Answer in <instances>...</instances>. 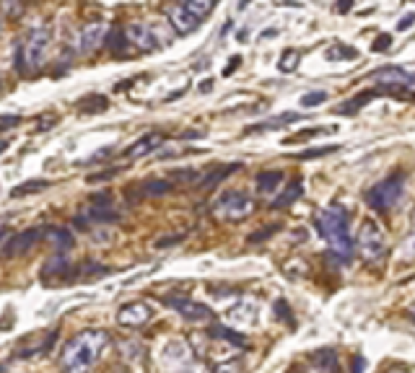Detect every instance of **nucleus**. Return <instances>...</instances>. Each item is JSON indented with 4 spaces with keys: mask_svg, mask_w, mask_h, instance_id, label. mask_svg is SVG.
Wrapping results in <instances>:
<instances>
[{
    "mask_svg": "<svg viewBox=\"0 0 415 373\" xmlns=\"http://www.w3.org/2000/svg\"><path fill=\"white\" fill-rule=\"evenodd\" d=\"M392 47V34H379L374 42H371V52H387Z\"/></svg>",
    "mask_w": 415,
    "mask_h": 373,
    "instance_id": "58836bf2",
    "label": "nucleus"
},
{
    "mask_svg": "<svg viewBox=\"0 0 415 373\" xmlns=\"http://www.w3.org/2000/svg\"><path fill=\"white\" fill-rule=\"evenodd\" d=\"M174 189V182L171 179H149L146 184L140 186V192L146 197H161V195H169Z\"/></svg>",
    "mask_w": 415,
    "mask_h": 373,
    "instance_id": "393cba45",
    "label": "nucleus"
},
{
    "mask_svg": "<svg viewBox=\"0 0 415 373\" xmlns=\"http://www.w3.org/2000/svg\"><path fill=\"white\" fill-rule=\"evenodd\" d=\"M44 236V228H26V231H19V234H13L6 238V244L0 246L3 252L0 257L3 259H13V257H24L29 249L40 244V238Z\"/></svg>",
    "mask_w": 415,
    "mask_h": 373,
    "instance_id": "1a4fd4ad",
    "label": "nucleus"
},
{
    "mask_svg": "<svg viewBox=\"0 0 415 373\" xmlns=\"http://www.w3.org/2000/svg\"><path fill=\"white\" fill-rule=\"evenodd\" d=\"M325 101H327V91H309V94L301 96V107L314 109V107H319V104H325Z\"/></svg>",
    "mask_w": 415,
    "mask_h": 373,
    "instance_id": "2f4dec72",
    "label": "nucleus"
},
{
    "mask_svg": "<svg viewBox=\"0 0 415 373\" xmlns=\"http://www.w3.org/2000/svg\"><path fill=\"white\" fill-rule=\"evenodd\" d=\"M314 365H322V368H332L335 365V350H319L314 355Z\"/></svg>",
    "mask_w": 415,
    "mask_h": 373,
    "instance_id": "c9c22d12",
    "label": "nucleus"
},
{
    "mask_svg": "<svg viewBox=\"0 0 415 373\" xmlns=\"http://www.w3.org/2000/svg\"><path fill=\"white\" fill-rule=\"evenodd\" d=\"M382 94L379 89H366L361 91V94H356L353 98H348V101H343V107H337V114H356V112H361V109L371 101V98H376Z\"/></svg>",
    "mask_w": 415,
    "mask_h": 373,
    "instance_id": "dca6fc26",
    "label": "nucleus"
},
{
    "mask_svg": "<svg viewBox=\"0 0 415 373\" xmlns=\"http://www.w3.org/2000/svg\"><path fill=\"white\" fill-rule=\"evenodd\" d=\"M410 316H413V322H415V304L410 306Z\"/></svg>",
    "mask_w": 415,
    "mask_h": 373,
    "instance_id": "69168bd1",
    "label": "nucleus"
},
{
    "mask_svg": "<svg viewBox=\"0 0 415 373\" xmlns=\"http://www.w3.org/2000/svg\"><path fill=\"white\" fill-rule=\"evenodd\" d=\"M109 275V267L96 265V262H83L81 267H76V280H89V277H104Z\"/></svg>",
    "mask_w": 415,
    "mask_h": 373,
    "instance_id": "cd10ccee",
    "label": "nucleus"
},
{
    "mask_svg": "<svg viewBox=\"0 0 415 373\" xmlns=\"http://www.w3.org/2000/svg\"><path fill=\"white\" fill-rule=\"evenodd\" d=\"M107 345H109V332H104V329H83L73 340H68V345L62 347L60 371L89 373L101 358V353L107 350Z\"/></svg>",
    "mask_w": 415,
    "mask_h": 373,
    "instance_id": "f257e3e1",
    "label": "nucleus"
},
{
    "mask_svg": "<svg viewBox=\"0 0 415 373\" xmlns=\"http://www.w3.org/2000/svg\"><path fill=\"white\" fill-rule=\"evenodd\" d=\"M350 6H353V0H340V3H337V13H348Z\"/></svg>",
    "mask_w": 415,
    "mask_h": 373,
    "instance_id": "6e6d98bb",
    "label": "nucleus"
},
{
    "mask_svg": "<svg viewBox=\"0 0 415 373\" xmlns=\"http://www.w3.org/2000/svg\"><path fill=\"white\" fill-rule=\"evenodd\" d=\"M304 270H307V265H304V262H298V259L294 262V265H291V262L286 265V272H288V275H294V277H304V275H307Z\"/></svg>",
    "mask_w": 415,
    "mask_h": 373,
    "instance_id": "37998d69",
    "label": "nucleus"
},
{
    "mask_svg": "<svg viewBox=\"0 0 415 373\" xmlns=\"http://www.w3.org/2000/svg\"><path fill=\"white\" fill-rule=\"evenodd\" d=\"M179 3H182L192 16H198L200 21L208 19V16L213 13V8H216V0H179Z\"/></svg>",
    "mask_w": 415,
    "mask_h": 373,
    "instance_id": "a878e982",
    "label": "nucleus"
},
{
    "mask_svg": "<svg viewBox=\"0 0 415 373\" xmlns=\"http://www.w3.org/2000/svg\"><path fill=\"white\" fill-rule=\"evenodd\" d=\"M112 153H115V148H101L99 153H94V156H91V161H104V158H109Z\"/></svg>",
    "mask_w": 415,
    "mask_h": 373,
    "instance_id": "864d4df0",
    "label": "nucleus"
},
{
    "mask_svg": "<svg viewBox=\"0 0 415 373\" xmlns=\"http://www.w3.org/2000/svg\"><path fill=\"white\" fill-rule=\"evenodd\" d=\"M301 192H304L301 179H294V184L286 186V189H283V195H278L276 200H273V210H283V207L294 205L298 197H301Z\"/></svg>",
    "mask_w": 415,
    "mask_h": 373,
    "instance_id": "5701e85b",
    "label": "nucleus"
},
{
    "mask_svg": "<svg viewBox=\"0 0 415 373\" xmlns=\"http://www.w3.org/2000/svg\"><path fill=\"white\" fill-rule=\"evenodd\" d=\"M171 182H179V184H189V182H198L200 174L195 168H182V171H171Z\"/></svg>",
    "mask_w": 415,
    "mask_h": 373,
    "instance_id": "72a5a7b5",
    "label": "nucleus"
},
{
    "mask_svg": "<svg viewBox=\"0 0 415 373\" xmlns=\"http://www.w3.org/2000/svg\"><path fill=\"white\" fill-rule=\"evenodd\" d=\"M387 373H407V371H403V368H392V371H387Z\"/></svg>",
    "mask_w": 415,
    "mask_h": 373,
    "instance_id": "0e129e2a",
    "label": "nucleus"
},
{
    "mask_svg": "<svg viewBox=\"0 0 415 373\" xmlns=\"http://www.w3.org/2000/svg\"><path fill=\"white\" fill-rule=\"evenodd\" d=\"M208 337L223 340V342H231V345H237V347H244V345H247L244 334H237L234 329H228V327H210V329H208Z\"/></svg>",
    "mask_w": 415,
    "mask_h": 373,
    "instance_id": "b1692460",
    "label": "nucleus"
},
{
    "mask_svg": "<svg viewBox=\"0 0 415 373\" xmlns=\"http://www.w3.org/2000/svg\"><path fill=\"white\" fill-rule=\"evenodd\" d=\"M167 19H169V26L177 31V34H182V37H187V34H192V31L198 29L203 21L198 19V16H192L182 3H171L167 8Z\"/></svg>",
    "mask_w": 415,
    "mask_h": 373,
    "instance_id": "f8f14e48",
    "label": "nucleus"
},
{
    "mask_svg": "<svg viewBox=\"0 0 415 373\" xmlns=\"http://www.w3.org/2000/svg\"><path fill=\"white\" fill-rule=\"evenodd\" d=\"M403 257H405V259H415V234L403 244Z\"/></svg>",
    "mask_w": 415,
    "mask_h": 373,
    "instance_id": "a18cd8bd",
    "label": "nucleus"
},
{
    "mask_svg": "<svg viewBox=\"0 0 415 373\" xmlns=\"http://www.w3.org/2000/svg\"><path fill=\"white\" fill-rule=\"evenodd\" d=\"M314 226L319 231V236L327 241L330 252L340 259V262H350L353 259V238L348 231V213L340 205H330L325 210H316L314 213Z\"/></svg>",
    "mask_w": 415,
    "mask_h": 373,
    "instance_id": "f03ea898",
    "label": "nucleus"
},
{
    "mask_svg": "<svg viewBox=\"0 0 415 373\" xmlns=\"http://www.w3.org/2000/svg\"><path fill=\"white\" fill-rule=\"evenodd\" d=\"M164 304L177 309L187 322H208V319L213 316V311H210L208 306L198 304V301H189V298H164Z\"/></svg>",
    "mask_w": 415,
    "mask_h": 373,
    "instance_id": "ddd939ff",
    "label": "nucleus"
},
{
    "mask_svg": "<svg viewBox=\"0 0 415 373\" xmlns=\"http://www.w3.org/2000/svg\"><path fill=\"white\" fill-rule=\"evenodd\" d=\"M6 236H8V231H6V228H0V241H3Z\"/></svg>",
    "mask_w": 415,
    "mask_h": 373,
    "instance_id": "e2e57ef3",
    "label": "nucleus"
},
{
    "mask_svg": "<svg viewBox=\"0 0 415 373\" xmlns=\"http://www.w3.org/2000/svg\"><path fill=\"white\" fill-rule=\"evenodd\" d=\"M91 205L94 207H112V195H109V192H96V195H91Z\"/></svg>",
    "mask_w": 415,
    "mask_h": 373,
    "instance_id": "79ce46f5",
    "label": "nucleus"
},
{
    "mask_svg": "<svg viewBox=\"0 0 415 373\" xmlns=\"http://www.w3.org/2000/svg\"><path fill=\"white\" fill-rule=\"evenodd\" d=\"M52 44V29L50 26H40L26 34V40L16 47V70L21 76H37L44 62H47V52Z\"/></svg>",
    "mask_w": 415,
    "mask_h": 373,
    "instance_id": "7ed1b4c3",
    "label": "nucleus"
},
{
    "mask_svg": "<svg viewBox=\"0 0 415 373\" xmlns=\"http://www.w3.org/2000/svg\"><path fill=\"white\" fill-rule=\"evenodd\" d=\"M276 311H278V316H280V319H286V316H288V304H286V301H278Z\"/></svg>",
    "mask_w": 415,
    "mask_h": 373,
    "instance_id": "5fc2aeb1",
    "label": "nucleus"
},
{
    "mask_svg": "<svg viewBox=\"0 0 415 373\" xmlns=\"http://www.w3.org/2000/svg\"><path fill=\"white\" fill-rule=\"evenodd\" d=\"M50 186V182L47 179H31V182H24V184H19L13 192H10V197H24V195H37V192H44Z\"/></svg>",
    "mask_w": 415,
    "mask_h": 373,
    "instance_id": "bb28decb",
    "label": "nucleus"
},
{
    "mask_svg": "<svg viewBox=\"0 0 415 373\" xmlns=\"http://www.w3.org/2000/svg\"><path fill=\"white\" fill-rule=\"evenodd\" d=\"M44 270H47V272H52V275H65V277H68V272H65V270H73V265L68 262V257H65V254H55V259H50Z\"/></svg>",
    "mask_w": 415,
    "mask_h": 373,
    "instance_id": "7c9ffc66",
    "label": "nucleus"
},
{
    "mask_svg": "<svg viewBox=\"0 0 415 373\" xmlns=\"http://www.w3.org/2000/svg\"><path fill=\"white\" fill-rule=\"evenodd\" d=\"M185 373H213V371H210L205 363H192L185 368Z\"/></svg>",
    "mask_w": 415,
    "mask_h": 373,
    "instance_id": "8fccbe9b",
    "label": "nucleus"
},
{
    "mask_svg": "<svg viewBox=\"0 0 415 373\" xmlns=\"http://www.w3.org/2000/svg\"><path fill=\"white\" fill-rule=\"evenodd\" d=\"M298 60H301V52L298 49H286L280 55V62H278V70L280 73H294L298 68Z\"/></svg>",
    "mask_w": 415,
    "mask_h": 373,
    "instance_id": "c85d7f7f",
    "label": "nucleus"
},
{
    "mask_svg": "<svg viewBox=\"0 0 415 373\" xmlns=\"http://www.w3.org/2000/svg\"><path fill=\"white\" fill-rule=\"evenodd\" d=\"M8 146H10L8 140H0V153H3V150H6V148H8Z\"/></svg>",
    "mask_w": 415,
    "mask_h": 373,
    "instance_id": "680f3d73",
    "label": "nucleus"
},
{
    "mask_svg": "<svg viewBox=\"0 0 415 373\" xmlns=\"http://www.w3.org/2000/svg\"><path fill=\"white\" fill-rule=\"evenodd\" d=\"M403 192H405V171H392L389 177L376 182L364 195V200L376 213H389L403 200Z\"/></svg>",
    "mask_w": 415,
    "mask_h": 373,
    "instance_id": "20e7f679",
    "label": "nucleus"
},
{
    "mask_svg": "<svg viewBox=\"0 0 415 373\" xmlns=\"http://www.w3.org/2000/svg\"><path fill=\"white\" fill-rule=\"evenodd\" d=\"M231 29H234V21H228V24H223V29H221V34H228Z\"/></svg>",
    "mask_w": 415,
    "mask_h": 373,
    "instance_id": "bf43d9fd",
    "label": "nucleus"
},
{
    "mask_svg": "<svg viewBox=\"0 0 415 373\" xmlns=\"http://www.w3.org/2000/svg\"><path fill=\"white\" fill-rule=\"evenodd\" d=\"M109 34V26L104 21H89V24H83V29L78 34V47L83 55H91V52H96V49L104 44Z\"/></svg>",
    "mask_w": 415,
    "mask_h": 373,
    "instance_id": "9b49d317",
    "label": "nucleus"
},
{
    "mask_svg": "<svg viewBox=\"0 0 415 373\" xmlns=\"http://www.w3.org/2000/svg\"><path fill=\"white\" fill-rule=\"evenodd\" d=\"M327 58L330 60H343V58H358V52L353 47H346V44H340L337 42L335 47L327 49Z\"/></svg>",
    "mask_w": 415,
    "mask_h": 373,
    "instance_id": "473e14b6",
    "label": "nucleus"
},
{
    "mask_svg": "<svg viewBox=\"0 0 415 373\" xmlns=\"http://www.w3.org/2000/svg\"><path fill=\"white\" fill-rule=\"evenodd\" d=\"M115 174H117V168H109V171H101V174H91L89 182L91 184H94V182H104V179L115 177Z\"/></svg>",
    "mask_w": 415,
    "mask_h": 373,
    "instance_id": "09e8293b",
    "label": "nucleus"
},
{
    "mask_svg": "<svg viewBox=\"0 0 415 373\" xmlns=\"http://www.w3.org/2000/svg\"><path fill=\"white\" fill-rule=\"evenodd\" d=\"M242 168V164H226V166H218L213 168L210 174H205V177L200 179V189H213V186H218L221 182L226 177H231L234 171H239Z\"/></svg>",
    "mask_w": 415,
    "mask_h": 373,
    "instance_id": "412c9836",
    "label": "nucleus"
},
{
    "mask_svg": "<svg viewBox=\"0 0 415 373\" xmlns=\"http://www.w3.org/2000/svg\"><path fill=\"white\" fill-rule=\"evenodd\" d=\"M213 213L226 223H242L255 213V200L247 192L239 189H228L213 202Z\"/></svg>",
    "mask_w": 415,
    "mask_h": 373,
    "instance_id": "39448f33",
    "label": "nucleus"
},
{
    "mask_svg": "<svg viewBox=\"0 0 415 373\" xmlns=\"http://www.w3.org/2000/svg\"><path fill=\"white\" fill-rule=\"evenodd\" d=\"M356 252L364 262H382L387 254L384 231L374 220H364L356 236Z\"/></svg>",
    "mask_w": 415,
    "mask_h": 373,
    "instance_id": "0eeeda50",
    "label": "nucleus"
},
{
    "mask_svg": "<svg viewBox=\"0 0 415 373\" xmlns=\"http://www.w3.org/2000/svg\"><path fill=\"white\" fill-rule=\"evenodd\" d=\"M109 109V101L104 96H86L83 101H81V112H86V114H91V112H107Z\"/></svg>",
    "mask_w": 415,
    "mask_h": 373,
    "instance_id": "c756f323",
    "label": "nucleus"
},
{
    "mask_svg": "<svg viewBox=\"0 0 415 373\" xmlns=\"http://www.w3.org/2000/svg\"><path fill=\"white\" fill-rule=\"evenodd\" d=\"M55 122H58V117H55V114H44V117L40 119V130H50Z\"/></svg>",
    "mask_w": 415,
    "mask_h": 373,
    "instance_id": "603ef678",
    "label": "nucleus"
},
{
    "mask_svg": "<svg viewBox=\"0 0 415 373\" xmlns=\"http://www.w3.org/2000/svg\"><path fill=\"white\" fill-rule=\"evenodd\" d=\"M0 371H3V365H0Z\"/></svg>",
    "mask_w": 415,
    "mask_h": 373,
    "instance_id": "338daca9",
    "label": "nucleus"
},
{
    "mask_svg": "<svg viewBox=\"0 0 415 373\" xmlns=\"http://www.w3.org/2000/svg\"><path fill=\"white\" fill-rule=\"evenodd\" d=\"M278 228H280V226H265L262 231H257V234L249 236V241H252V244H257V241H265V238H270L273 234H278Z\"/></svg>",
    "mask_w": 415,
    "mask_h": 373,
    "instance_id": "a19ab883",
    "label": "nucleus"
},
{
    "mask_svg": "<svg viewBox=\"0 0 415 373\" xmlns=\"http://www.w3.org/2000/svg\"><path fill=\"white\" fill-rule=\"evenodd\" d=\"M161 361H164L167 365H185L189 361V347L185 342L174 340V342H169L167 347H164Z\"/></svg>",
    "mask_w": 415,
    "mask_h": 373,
    "instance_id": "f3484780",
    "label": "nucleus"
},
{
    "mask_svg": "<svg viewBox=\"0 0 415 373\" xmlns=\"http://www.w3.org/2000/svg\"><path fill=\"white\" fill-rule=\"evenodd\" d=\"M226 319H228V324H234V327H252V324H257V304L255 301H249V298H244V301H239L237 306H231L226 311Z\"/></svg>",
    "mask_w": 415,
    "mask_h": 373,
    "instance_id": "4468645a",
    "label": "nucleus"
},
{
    "mask_svg": "<svg viewBox=\"0 0 415 373\" xmlns=\"http://www.w3.org/2000/svg\"><path fill=\"white\" fill-rule=\"evenodd\" d=\"M21 122V117L19 114H3L0 117V130H8V128H16Z\"/></svg>",
    "mask_w": 415,
    "mask_h": 373,
    "instance_id": "c03bdc74",
    "label": "nucleus"
},
{
    "mask_svg": "<svg viewBox=\"0 0 415 373\" xmlns=\"http://www.w3.org/2000/svg\"><path fill=\"white\" fill-rule=\"evenodd\" d=\"M104 47H107L112 55L125 58V55H128V47H130L128 37H125V29H122V26H117V29H109L107 40H104Z\"/></svg>",
    "mask_w": 415,
    "mask_h": 373,
    "instance_id": "6ab92c4d",
    "label": "nucleus"
},
{
    "mask_svg": "<svg viewBox=\"0 0 415 373\" xmlns=\"http://www.w3.org/2000/svg\"><path fill=\"white\" fill-rule=\"evenodd\" d=\"M0 6H3V13L10 16V19H19L21 13H24V3H19V0H3Z\"/></svg>",
    "mask_w": 415,
    "mask_h": 373,
    "instance_id": "e433bc0d",
    "label": "nucleus"
},
{
    "mask_svg": "<svg viewBox=\"0 0 415 373\" xmlns=\"http://www.w3.org/2000/svg\"><path fill=\"white\" fill-rule=\"evenodd\" d=\"M413 26H415V13H405V16L400 19V24H397L400 31H407V29H413Z\"/></svg>",
    "mask_w": 415,
    "mask_h": 373,
    "instance_id": "49530a36",
    "label": "nucleus"
},
{
    "mask_svg": "<svg viewBox=\"0 0 415 373\" xmlns=\"http://www.w3.org/2000/svg\"><path fill=\"white\" fill-rule=\"evenodd\" d=\"M119 350H122V355H125L128 361H138V358H143V347H140L138 342H119Z\"/></svg>",
    "mask_w": 415,
    "mask_h": 373,
    "instance_id": "f704fd0d",
    "label": "nucleus"
},
{
    "mask_svg": "<svg viewBox=\"0 0 415 373\" xmlns=\"http://www.w3.org/2000/svg\"><path fill=\"white\" fill-rule=\"evenodd\" d=\"M337 146H327V148H309V150H301L296 158H319V156H327V153H335Z\"/></svg>",
    "mask_w": 415,
    "mask_h": 373,
    "instance_id": "4c0bfd02",
    "label": "nucleus"
},
{
    "mask_svg": "<svg viewBox=\"0 0 415 373\" xmlns=\"http://www.w3.org/2000/svg\"><path fill=\"white\" fill-rule=\"evenodd\" d=\"M286 373H304V371H301V365H291Z\"/></svg>",
    "mask_w": 415,
    "mask_h": 373,
    "instance_id": "052dcab7",
    "label": "nucleus"
},
{
    "mask_svg": "<svg viewBox=\"0 0 415 373\" xmlns=\"http://www.w3.org/2000/svg\"><path fill=\"white\" fill-rule=\"evenodd\" d=\"M239 65H242V58H239V55H234V58L228 60V65H226V68H223V76H226V78H228V76H234V73H237Z\"/></svg>",
    "mask_w": 415,
    "mask_h": 373,
    "instance_id": "de8ad7c7",
    "label": "nucleus"
},
{
    "mask_svg": "<svg viewBox=\"0 0 415 373\" xmlns=\"http://www.w3.org/2000/svg\"><path fill=\"white\" fill-rule=\"evenodd\" d=\"M122 29H125V37H128L130 47H135L138 52H153V49H158L161 44H169V40H171L156 24L133 21V24L122 26Z\"/></svg>",
    "mask_w": 415,
    "mask_h": 373,
    "instance_id": "6e6552de",
    "label": "nucleus"
},
{
    "mask_svg": "<svg viewBox=\"0 0 415 373\" xmlns=\"http://www.w3.org/2000/svg\"><path fill=\"white\" fill-rule=\"evenodd\" d=\"M164 146V135L161 132H146L143 138H138L133 146L125 150V156L128 158H143V156H151V153H156L158 148Z\"/></svg>",
    "mask_w": 415,
    "mask_h": 373,
    "instance_id": "2eb2a0df",
    "label": "nucleus"
},
{
    "mask_svg": "<svg viewBox=\"0 0 415 373\" xmlns=\"http://www.w3.org/2000/svg\"><path fill=\"white\" fill-rule=\"evenodd\" d=\"M44 236L52 241L55 254H68V249H73V234H70L68 228H47Z\"/></svg>",
    "mask_w": 415,
    "mask_h": 373,
    "instance_id": "a211bd4d",
    "label": "nucleus"
},
{
    "mask_svg": "<svg viewBox=\"0 0 415 373\" xmlns=\"http://www.w3.org/2000/svg\"><path fill=\"white\" fill-rule=\"evenodd\" d=\"M369 78L374 80L382 94H389V96L397 98H415V94H410V86H415V76L407 73L403 68H395V65H387V68L374 70Z\"/></svg>",
    "mask_w": 415,
    "mask_h": 373,
    "instance_id": "423d86ee",
    "label": "nucleus"
},
{
    "mask_svg": "<svg viewBox=\"0 0 415 373\" xmlns=\"http://www.w3.org/2000/svg\"><path fill=\"white\" fill-rule=\"evenodd\" d=\"M298 119H301V114H296V112H283V114H278V117H270V119H265V122H260V125H255V128H247V135L249 132L278 130V128H283V125H288V122H298Z\"/></svg>",
    "mask_w": 415,
    "mask_h": 373,
    "instance_id": "4be33fe9",
    "label": "nucleus"
},
{
    "mask_svg": "<svg viewBox=\"0 0 415 373\" xmlns=\"http://www.w3.org/2000/svg\"><path fill=\"white\" fill-rule=\"evenodd\" d=\"M255 184H257V189L262 195H273V192H278L280 184H283V171H276V168H273V171H260Z\"/></svg>",
    "mask_w": 415,
    "mask_h": 373,
    "instance_id": "aec40b11",
    "label": "nucleus"
},
{
    "mask_svg": "<svg viewBox=\"0 0 415 373\" xmlns=\"http://www.w3.org/2000/svg\"><path fill=\"white\" fill-rule=\"evenodd\" d=\"M213 373H242V363L239 361H223V363L216 365Z\"/></svg>",
    "mask_w": 415,
    "mask_h": 373,
    "instance_id": "ea45409f",
    "label": "nucleus"
},
{
    "mask_svg": "<svg viewBox=\"0 0 415 373\" xmlns=\"http://www.w3.org/2000/svg\"><path fill=\"white\" fill-rule=\"evenodd\" d=\"M210 89H213V80H210V78H205L203 83H200V91H203V94H208Z\"/></svg>",
    "mask_w": 415,
    "mask_h": 373,
    "instance_id": "4d7b16f0",
    "label": "nucleus"
},
{
    "mask_svg": "<svg viewBox=\"0 0 415 373\" xmlns=\"http://www.w3.org/2000/svg\"><path fill=\"white\" fill-rule=\"evenodd\" d=\"M276 34H278L276 29H265L262 34H260V37H262V40H267V37H276Z\"/></svg>",
    "mask_w": 415,
    "mask_h": 373,
    "instance_id": "13d9d810",
    "label": "nucleus"
},
{
    "mask_svg": "<svg viewBox=\"0 0 415 373\" xmlns=\"http://www.w3.org/2000/svg\"><path fill=\"white\" fill-rule=\"evenodd\" d=\"M153 319V309H151L146 301H133V304H125L117 311V324L125 327V329H138V327H146Z\"/></svg>",
    "mask_w": 415,
    "mask_h": 373,
    "instance_id": "9d476101",
    "label": "nucleus"
},
{
    "mask_svg": "<svg viewBox=\"0 0 415 373\" xmlns=\"http://www.w3.org/2000/svg\"><path fill=\"white\" fill-rule=\"evenodd\" d=\"M179 241H182V236H169V238H161V241H156V249H164V246L179 244Z\"/></svg>",
    "mask_w": 415,
    "mask_h": 373,
    "instance_id": "3c124183",
    "label": "nucleus"
}]
</instances>
